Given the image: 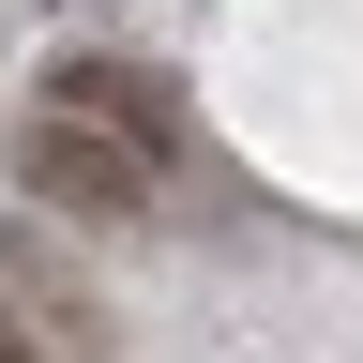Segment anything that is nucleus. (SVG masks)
<instances>
[{
	"mask_svg": "<svg viewBox=\"0 0 363 363\" xmlns=\"http://www.w3.org/2000/svg\"><path fill=\"white\" fill-rule=\"evenodd\" d=\"M0 363H61V348H45L30 318H16V288H0Z\"/></svg>",
	"mask_w": 363,
	"mask_h": 363,
	"instance_id": "obj_3",
	"label": "nucleus"
},
{
	"mask_svg": "<svg viewBox=\"0 0 363 363\" xmlns=\"http://www.w3.org/2000/svg\"><path fill=\"white\" fill-rule=\"evenodd\" d=\"M16 182L45 212H76V227H136L167 197V152L152 136H121V121H76V106H30L16 121Z\"/></svg>",
	"mask_w": 363,
	"mask_h": 363,
	"instance_id": "obj_1",
	"label": "nucleus"
},
{
	"mask_svg": "<svg viewBox=\"0 0 363 363\" xmlns=\"http://www.w3.org/2000/svg\"><path fill=\"white\" fill-rule=\"evenodd\" d=\"M45 106H76V121H121V136H152V152H167V91L152 76H136V61H61V76H45Z\"/></svg>",
	"mask_w": 363,
	"mask_h": 363,
	"instance_id": "obj_2",
	"label": "nucleus"
}]
</instances>
